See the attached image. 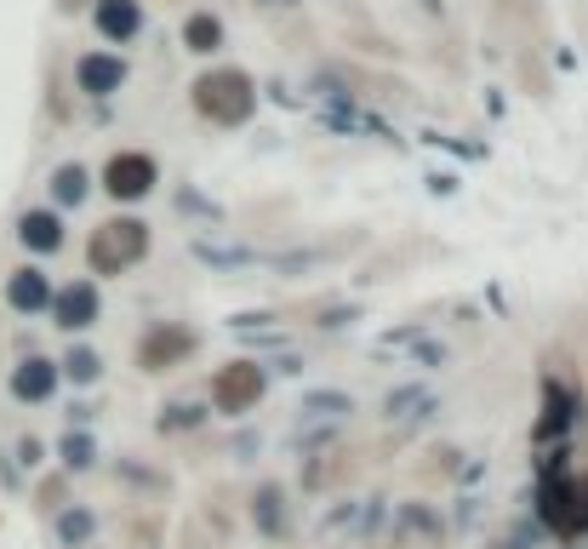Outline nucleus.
<instances>
[{
    "instance_id": "nucleus-1",
    "label": "nucleus",
    "mask_w": 588,
    "mask_h": 549,
    "mask_svg": "<svg viewBox=\"0 0 588 549\" xmlns=\"http://www.w3.org/2000/svg\"><path fill=\"white\" fill-rule=\"evenodd\" d=\"M258 395H263V372L246 366V361L223 366L217 378H212V401H217V412H246L251 401H258Z\"/></svg>"
},
{
    "instance_id": "nucleus-13",
    "label": "nucleus",
    "mask_w": 588,
    "mask_h": 549,
    "mask_svg": "<svg viewBox=\"0 0 588 549\" xmlns=\"http://www.w3.org/2000/svg\"><path fill=\"white\" fill-rule=\"evenodd\" d=\"M69 372H74V378H97V355H92V349H74V355H69Z\"/></svg>"
},
{
    "instance_id": "nucleus-12",
    "label": "nucleus",
    "mask_w": 588,
    "mask_h": 549,
    "mask_svg": "<svg viewBox=\"0 0 588 549\" xmlns=\"http://www.w3.org/2000/svg\"><path fill=\"white\" fill-rule=\"evenodd\" d=\"M52 195H58L63 207H69V201H81V195H86V172H81V166H58V178H52Z\"/></svg>"
},
{
    "instance_id": "nucleus-8",
    "label": "nucleus",
    "mask_w": 588,
    "mask_h": 549,
    "mask_svg": "<svg viewBox=\"0 0 588 549\" xmlns=\"http://www.w3.org/2000/svg\"><path fill=\"white\" fill-rule=\"evenodd\" d=\"M17 235H23V246H35V253H58L63 246V230H58L52 212H23Z\"/></svg>"
},
{
    "instance_id": "nucleus-9",
    "label": "nucleus",
    "mask_w": 588,
    "mask_h": 549,
    "mask_svg": "<svg viewBox=\"0 0 588 549\" xmlns=\"http://www.w3.org/2000/svg\"><path fill=\"white\" fill-rule=\"evenodd\" d=\"M92 315H97V292L81 281V287H69V292H58V320L74 332V327H92Z\"/></svg>"
},
{
    "instance_id": "nucleus-5",
    "label": "nucleus",
    "mask_w": 588,
    "mask_h": 549,
    "mask_svg": "<svg viewBox=\"0 0 588 549\" xmlns=\"http://www.w3.org/2000/svg\"><path fill=\"white\" fill-rule=\"evenodd\" d=\"M195 349V332H166V327H155L143 338V349H138V361L149 366V372H161V366H172L177 355H189Z\"/></svg>"
},
{
    "instance_id": "nucleus-10",
    "label": "nucleus",
    "mask_w": 588,
    "mask_h": 549,
    "mask_svg": "<svg viewBox=\"0 0 588 549\" xmlns=\"http://www.w3.org/2000/svg\"><path fill=\"white\" fill-rule=\"evenodd\" d=\"M97 23H104V35H132L138 30V7L132 0H109V7L97 12Z\"/></svg>"
},
{
    "instance_id": "nucleus-2",
    "label": "nucleus",
    "mask_w": 588,
    "mask_h": 549,
    "mask_svg": "<svg viewBox=\"0 0 588 549\" xmlns=\"http://www.w3.org/2000/svg\"><path fill=\"white\" fill-rule=\"evenodd\" d=\"M143 253V223H104V235L92 241V269H115L120 264H132Z\"/></svg>"
},
{
    "instance_id": "nucleus-3",
    "label": "nucleus",
    "mask_w": 588,
    "mask_h": 549,
    "mask_svg": "<svg viewBox=\"0 0 588 549\" xmlns=\"http://www.w3.org/2000/svg\"><path fill=\"white\" fill-rule=\"evenodd\" d=\"M149 184H155V161H149V155H115L109 161V189L126 195V201L149 195Z\"/></svg>"
},
{
    "instance_id": "nucleus-4",
    "label": "nucleus",
    "mask_w": 588,
    "mask_h": 549,
    "mask_svg": "<svg viewBox=\"0 0 588 549\" xmlns=\"http://www.w3.org/2000/svg\"><path fill=\"white\" fill-rule=\"evenodd\" d=\"M7 304H12L17 315L46 309V304H52V287H46V274H40V269H17L12 281H7Z\"/></svg>"
},
{
    "instance_id": "nucleus-7",
    "label": "nucleus",
    "mask_w": 588,
    "mask_h": 549,
    "mask_svg": "<svg viewBox=\"0 0 588 549\" xmlns=\"http://www.w3.org/2000/svg\"><path fill=\"white\" fill-rule=\"evenodd\" d=\"M52 384H58V372H52V361H40V355H30L12 372V395H17V401H46Z\"/></svg>"
},
{
    "instance_id": "nucleus-11",
    "label": "nucleus",
    "mask_w": 588,
    "mask_h": 549,
    "mask_svg": "<svg viewBox=\"0 0 588 549\" xmlns=\"http://www.w3.org/2000/svg\"><path fill=\"white\" fill-rule=\"evenodd\" d=\"M217 40H223V23L217 17H207V12L189 17V46H195V52H212Z\"/></svg>"
},
{
    "instance_id": "nucleus-6",
    "label": "nucleus",
    "mask_w": 588,
    "mask_h": 549,
    "mask_svg": "<svg viewBox=\"0 0 588 549\" xmlns=\"http://www.w3.org/2000/svg\"><path fill=\"white\" fill-rule=\"evenodd\" d=\"M74 74H81V92L104 97V92H115V86L126 81V63H120V58H104V52H92V58L74 63Z\"/></svg>"
}]
</instances>
